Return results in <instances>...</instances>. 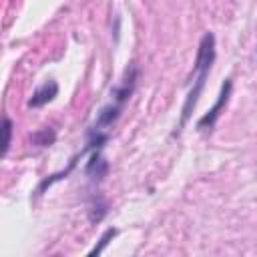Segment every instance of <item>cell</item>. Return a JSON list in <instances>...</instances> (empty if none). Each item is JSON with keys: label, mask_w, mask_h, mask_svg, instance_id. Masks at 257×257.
<instances>
[{"label": "cell", "mask_w": 257, "mask_h": 257, "mask_svg": "<svg viewBox=\"0 0 257 257\" xmlns=\"http://www.w3.org/2000/svg\"><path fill=\"white\" fill-rule=\"evenodd\" d=\"M231 92H233V80L231 78H225L223 84H221V90H219V96H217L215 104L197 120V128L199 131H211L217 124L221 112H225V106H227V102L231 98Z\"/></svg>", "instance_id": "2"}, {"label": "cell", "mask_w": 257, "mask_h": 257, "mask_svg": "<svg viewBox=\"0 0 257 257\" xmlns=\"http://www.w3.org/2000/svg\"><path fill=\"white\" fill-rule=\"evenodd\" d=\"M116 235H118V229H116V227H108V229L98 237V243L88 251V255H100V253L106 249V245H108Z\"/></svg>", "instance_id": "7"}, {"label": "cell", "mask_w": 257, "mask_h": 257, "mask_svg": "<svg viewBox=\"0 0 257 257\" xmlns=\"http://www.w3.org/2000/svg\"><path fill=\"white\" fill-rule=\"evenodd\" d=\"M217 44H215V34L213 32H205L199 40V46H197V56H195V64H193V78H191V88L185 96V102L181 106V120H179V126L177 131L173 133V137L181 135V131L185 128V124L189 122L203 90H205V84H207V78L211 74V68L215 64V58H217Z\"/></svg>", "instance_id": "1"}, {"label": "cell", "mask_w": 257, "mask_h": 257, "mask_svg": "<svg viewBox=\"0 0 257 257\" xmlns=\"http://www.w3.org/2000/svg\"><path fill=\"white\" fill-rule=\"evenodd\" d=\"M54 141H56V133L50 126H44L32 135V145H36V147H50V145H54Z\"/></svg>", "instance_id": "6"}, {"label": "cell", "mask_w": 257, "mask_h": 257, "mask_svg": "<svg viewBox=\"0 0 257 257\" xmlns=\"http://www.w3.org/2000/svg\"><path fill=\"white\" fill-rule=\"evenodd\" d=\"M84 173H86V177H88L92 183H100V181L106 177V173H108V163L102 159L100 151H90V153H88V161H86Z\"/></svg>", "instance_id": "4"}, {"label": "cell", "mask_w": 257, "mask_h": 257, "mask_svg": "<svg viewBox=\"0 0 257 257\" xmlns=\"http://www.w3.org/2000/svg\"><path fill=\"white\" fill-rule=\"evenodd\" d=\"M106 209H108L106 201H104L100 195H96V197L92 199L90 207H88V219H90L92 223H100V221L104 219V215H106Z\"/></svg>", "instance_id": "5"}, {"label": "cell", "mask_w": 257, "mask_h": 257, "mask_svg": "<svg viewBox=\"0 0 257 257\" xmlns=\"http://www.w3.org/2000/svg\"><path fill=\"white\" fill-rule=\"evenodd\" d=\"M12 131H14V124H12V118H4V133H6V139H4V147H2V157H6L10 145H12Z\"/></svg>", "instance_id": "8"}, {"label": "cell", "mask_w": 257, "mask_h": 257, "mask_svg": "<svg viewBox=\"0 0 257 257\" xmlns=\"http://www.w3.org/2000/svg\"><path fill=\"white\" fill-rule=\"evenodd\" d=\"M56 96H58V82L50 78V80L42 82V84L32 92V96L28 98V106H30V108H40V106L52 102Z\"/></svg>", "instance_id": "3"}]
</instances>
